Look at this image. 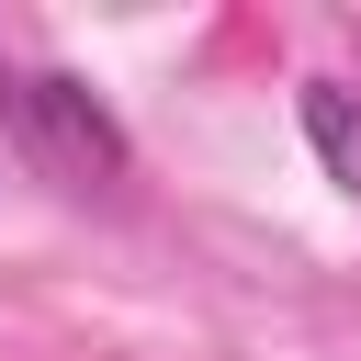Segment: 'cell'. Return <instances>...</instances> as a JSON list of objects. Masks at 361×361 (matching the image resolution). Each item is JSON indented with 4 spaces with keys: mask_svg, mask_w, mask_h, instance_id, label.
<instances>
[{
    "mask_svg": "<svg viewBox=\"0 0 361 361\" xmlns=\"http://www.w3.org/2000/svg\"><path fill=\"white\" fill-rule=\"evenodd\" d=\"M0 113H11L23 158H34L56 192H113V180H124V124H113L68 68H23V79H0Z\"/></svg>",
    "mask_w": 361,
    "mask_h": 361,
    "instance_id": "cell-1",
    "label": "cell"
},
{
    "mask_svg": "<svg viewBox=\"0 0 361 361\" xmlns=\"http://www.w3.org/2000/svg\"><path fill=\"white\" fill-rule=\"evenodd\" d=\"M305 147L338 192H361V90L350 79H305Z\"/></svg>",
    "mask_w": 361,
    "mask_h": 361,
    "instance_id": "cell-2",
    "label": "cell"
}]
</instances>
